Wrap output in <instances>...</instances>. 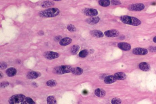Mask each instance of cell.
Here are the masks:
<instances>
[{"label":"cell","instance_id":"obj_5","mask_svg":"<svg viewBox=\"0 0 156 104\" xmlns=\"http://www.w3.org/2000/svg\"><path fill=\"white\" fill-rule=\"evenodd\" d=\"M44 56L45 58L49 60H53L59 57V55L58 53L48 51L44 53Z\"/></svg>","mask_w":156,"mask_h":104},{"label":"cell","instance_id":"obj_17","mask_svg":"<svg viewBox=\"0 0 156 104\" xmlns=\"http://www.w3.org/2000/svg\"><path fill=\"white\" fill-rule=\"evenodd\" d=\"M17 70L14 67H10L6 70V73L8 77H13L17 74Z\"/></svg>","mask_w":156,"mask_h":104},{"label":"cell","instance_id":"obj_25","mask_svg":"<svg viewBox=\"0 0 156 104\" xmlns=\"http://www.w3.org/2000/svg\"><path fill=\"white\" fill-rule=\"evenodd\" d=\"M46 85L50 87H55L57 85V82L56 80L54 79H50L46 82Z\"/></svg>","mask_w":156,"mask_h":104},{"label":"cell","instance_id":"obj_8","mask_svg":"<svg viewBox=\"0 0 156 104\" xmlns=\"http://www.w3.org/2000/svg\"><path fill=\"white\" fill-rule=\"evenodd\" d=\"M41 74L39 72L31 71L27 73V77L30 79H35L41 76Z\"/></svg>","mask_w":156,"mask_h":104},{"label":"cell","instance_id":"obj_32","mask_svg":"<svg viewBox=\"0 0 156 104\" xmlns=\"http://www.w3.org/2000/svg\"><path fill=\"white\" fill-rule=\"evenodd\" d=\"M27 102L28 104H35V102L31 98L29 97H27Z\"/></svg>","mask_w":156,"mask_h":104},{"label":"cell","instance_id":"obj_2","mask_svg":"<svg viewBox=\"0 0 156 104\" xmlns=\"http://www.w3.org/2000/svg\"><path fill=\"white\" fill-rule=\"evenodd\" d=\"M59 10L57 8H50L39 12V16L43 18H51L58 16Z\"/></svg>","mask_w":156,"mask_h":104},{"label":"cell","instance_id":"obj_38","mask_svg":"<svg viewBox=\"0 0 156 104\" xmlns=\"http://www.w3.org/2000/svg\"><path fill=\"white\" fill-rule=\"evenodd\" d=\"M153 41L154 42L156 43V36H155V37H154V38L153 39Z\"/></svg>","mask_w":156,"mask_h":104},{"label":"cell","instance_id":"obj_29","mask_svg":"<svg viewBox=\"0 0 156 104\" xmlns=\"http://www.w3.org/2000/svg\"><path fill=\"white\" fill-rule=\"evenodd\" d=\"M9 83L7 81L2 82L0 83V87L1 88H5L7 87V86H8L9 85Z\"/></svg>","mask_w":156,"mask_h":104},{"label":"cell","instance_id":"obj_33","mask_svg":"<svg viewBox=\"0 0 156 104\" xmlns=\"http://www.w3.org/2000/svg\"><path fill=\"white\" fill-rule=\"evenodd\" d=\"M149 51L151 52H156V47L155 46L150 47L149 48Z\"/></svg>","mask_w":156,"mask_h":104},{"label":"cell","instance_id":"obj_16","mask_svg":"<svg viewBox=\"0 0 156 104\" xmlns=\"http://www.w3.org/2000/svg\"><path fill=\"white\" fill-rule=\"evenodd\" d=\"M72 42V40L70 38L66 37L62 39L59 41V45L62 46H66L70 44Z\"/></svg>","mask_w":156,"mask_h":104},{"label":"cell","instance_id":"obj_22","mask_svg":"<svg viewBox=\"0 0 156 104\" xmlns=\"http://www.w3.org/2000/svg\"><path fill=\"white\" fill-rule=\"evenodd\" d=\"M47 102L48 104H56V100L55 96H49L47 98Z\"/></svg>","mask_w":156,"mask_h":104},{"label":"cell","instance_id":"obj_15","mask_svg":"<svg viewBox=\"0 0 156 104\" xmlns=\"http://www.w3.org/2000/svg\"><path fill=\"white\" fill-rule=\"evenodd\" d=\"M90 34L93 37L96 38H102L104 37V33L98 30H92L90 32Z\"/></svg>","mask_w":156,"mask_h":104},{"label":"cell","instance_id":"obj_7","mask_svg":"<svg viewBox=\"0 0 156 104\" xmlns=\"http://www.w3.org/2000/svg\"><path fill=\"white\" fill-rule=\"evenodd\" d=\"M83 13L85 15L89 17H94L98 14V11L93 8H87L83 11Z\"/></svg>","mask_w":156,"mask_h":104},{"label":"cell","instance_id":"obj_31","mask_svg":"<svg viewBox=\"0 0 156 104\" xmlns=\"http://www.w3.org/2000/svg\"><path fill=\"white\" fill-rule=\"evenodd\" d=\"M7 64L6 63L2 62L0 63V68L1 69H5L7 67Z\"/></svg>","mask_w":156,"mask_h":104},{"label":"cell","instance_id":"obj_37","mask_svg":"<svg viewBox=\"0 0 156 104\" xmlns=\"http://www.w3.org/2000/svg\"><path fill=\"white\" fill-rule=\"evenodd\" d=\"M0 78L1 79L3 78V74H2L1 72H0Z\"/></svg>","mask_w":156,"mask_h":104},{"label":"cell","instance_id":"obj_4","mask_svg":"<svg viewBox=\"0 0 156 104\" xmlns=\"http://www.w3.org/2000/svg\"><path fill=\"white\" fill-rule=\"evenodd\" d=\"M73 67L70 66H59L53 69V73L57 75H62L67 73H71Z\"/></svg>","mask_w":156,"mask_h":104},{"label":"cell","instance_id":"obj_6","mask_svg":"<svg viewBox=\"0 0 156 104\" xmlns=\"http://www.w3.org/2000/svg\"><path fill=\"white\" fill-rule=\"evenodd\" d=\"M145 8V6L142 3H137L131 4L129 7V10L133 11L142 10Z\"/></svg>","mask_w":156,"mask_h":104},{"label":"cell","instance_id":"obj_39","mask_svg":"<svg viewBox=\"0 0 156 104\" xmlns=\"http://www.w3.org/2000/svg\"><path fill=\"white\" fill-rule=\"evenodd\" d=\"M90 53H93L94 52V50H93V49H91L90 50Z\"/></svg>","mask_w":156,"mask_h":104},{"label":"cell","instance_id":"obj_28","mask_svg":"<svg viewBox=\"0 0 156 104\" xmlns=\"http://www.w3.org/2000/svg\"><path fill=\"white\" fill-rule=\"evenodd\" d=\"M111 103L113 104H119L121 103V101L119 99L117 98H114L111 101Z\"/></svg>","mask_w":156,"mask_h":104},{"label":"cell","instance_id":"obj_21","mask_svg":"<svg viewBox=\"0 0 156 104\" xmlns=\"http://www.w3.org/2000/svg\"><path fill=\"white\" fill-rule=\"evenodd\" d=\"M83 70L82 68L79 67H76L73 68L72 71V73L75 75H80L82 74Z\"/></svg>","mask_w":156,"mask_h":104},{"label":"cell","instance_id":"obj_14","mask_svg":"<svg viewBox=\"0 0 156 104\" xmlns=\"http://www.w3.org/2000/svg\"><path fill=\"white\" fill-rule=\"evenodd\" d=\"M100 20V18L98 17H92L86 19V22L90 24H95L98 23Z\"/></svg>","mask_w":156,"mask_h":104},{"label":"cell","instance_id":"obj_34","mask_svg":"<svg viewBox=\"0 0 156 104\" xmlns=\"http://www.w3.org/2000/svg\"><path fill=\"white\" fill-rule=\"evenodd\" d=\"M61 40V36H56L54 38V40L56 41H58Z\"/></svg>","mask_w":156,"mask_h":104},{"label":"cell","instance_id":"obj_20","mask_svg":"<svg viewBox=\"0 0 156 104\" xmlns=\"http://www.w3.org/2000/svg\"><path fill=\"white\" fill-rule=\"evenodd\" d=\"M54 5H55V3L54 2H53L52 1L48 0V1H45L41 3V6L42 7H43L44 8H47V7H53Z\"/></svg>","mask_w":156,"mask_h":104},{"label":"cell","instance_id":"obj_13","mask_svg":"<svg viewBox=\"0 0 156 104\" xmlns=\"http://www.w3.org/2000/svg\"><path fill=\"white\" fill-rule=\"evenodd\" d=\"M139 68L145 72L148 71L150 69V65L145 62H142L139 65Z\"/></svg>","mask_w":156,"mask_h":104},{"label":"cell","instance_id":"obj_9","mask_svg":"<svg viewBox=\"0 0 156 104\" xmlns=\"http://www.w3.org/2000/svg\"><path fill=\"white\" fill-rule=\"evenodd\" d=\"M134 54L137 55H145L148 53V51L142 48H136L132 50Z\"/></svg>","mask_w":156,"mask_h":104},{"label":"cell","instance_id":"obj_24","mask_svg":"<svg viewBox=\"0 0 156 104\" xmlns=\"http://www.w3.org/2000/svg\"><path fill=\"white\" fill-rule=\"evenodd\" d=\"M110 3L109 0H99L98 1L99 4L104 7H108L110 5Z\"/></svg>","mask_w":156,"mask_h":104},{"label":"cell","instance_id":"obj_3","mask_svg":"<svg viewBox=\"0 0 156 104\" xmlns=\"http://www.w3.org/2000/svg\"><path fill=\"white\" fill-rule=\"evenodd\" d=\"M120 20L124 23L137 26L141 23V21L136 18L128 16H123L120 17Z\"/></svg>","mask_w":156,"mask_h":104},{"label":"cell","instance_id":"obj_36","mask_svg":"<svg viewBox=\"0 0 156 104\" xmlns=\"http://www.w3.org/2000/svg\"><path fill=\"white\" fill-rule=\"evenodd\" d=\"M32 85L33 86H34V85H36L37 87L38 86V85H37V84L36 83H34V82H33V83H32Z\"/></svg>","mask_w":156,"mask_h":104},{"label":"cell","instance_id":"obj_35","mask_svg":"<svg viewBox=\"0 0 156 104\" xmlns=\"http://www.w3.org/2000/svg\"><path fill=\"white\" fill-rule=\"evenodd\" d=\"M38 34H39V35L40 36H42V35H43L44 34V32L42 31H40L38 33Z\"/></svg>","mask_w":156,"mask_h":104},{"label":"cell","instance_id":"obj_30","mask_svg":"<svg viewBox=\"0 0 156 104\" xmlns=\"http://www.w3.org/2000/svg\"><path fill=\"white\" fill-rule=\"evenodd\" d=\"M111 4L113 5H117L121 4V2L119 0H111Z\"/></svg>","mask_w":156,"mask_h":104},{"label":"cell","instance_id":"obj_12","mask_svg":"<svg viewBox=\"0 0 156 104\" xmlns=\"http://www.w3.org/2000/svg\"><path fill=\"white\" fill-rule=\"evenodd\" d=\"M116 78H115V76H106L104 79V82L107 84H111L114 83L116 81Z\"/></svg>","mask_w":156,"mask_h":104},{"label":"cell","instance_id":"obj_18","mask_svg":"<svg viewBox=\"0 0 156 104\" xmlns=\"http://www.w3.org/2000/svg\"><path fill=\"white\" fill-rule=\"evenodd\" d=\"M105 91L102 89H97L95 90V94L98 97H103L105 95Z\"/></svg>","mask_w":156,"mask_h":104},{"label":"cell","instance_id":"obj_27","mask_svg":"<svg viewBox=\"0 0 156 104\" xmlns=\"http://www.w3.org/2000/svg\"><path fill=\"white\" fill-rule=\"evenodd\" d=\"M67 29L69 31L71 32H74L77 31L76 28L75 27L74 25H73L72 24H69V25H68L67 26Z\"/></svg>","mask_w":156,"mask_h":104},{"label":"cell","instance_id":"obj_10","mask_svg":"<svg viewBox=\"0 0 156 104\" xmlns=\"http://www.w3.org/2000/svg\"><path fill=\"white\" fill-rule=\"evenodd\" d=\"M119 32L115 30H111L104 32L105 36L108 37H115L119 36Z\"/></svg>","mask_w":156,"mask_h":104},{"label":"cell","instance_id":"obj_19","mask_svg":"<svg viewBox=\"0 0 156 104\" xmlns=\"http://www.w3.org/2000/svg\"><path fill=\"white\" fill-rule=\"evenodd\" d=\"M114 76L117 80H123L125 79L126 78V76L125 74V73L122 72L116 73H115Z\"/></svg>","mask_w":156,"mask_h":104},{"label":"cell","instance_id":"obj_40","mask_svg":"<svg viewBox=\"0 0 156 104\" xmlns=\"http://www.w3.org/2000/svg\"><path fill=\"white\" fill-rule=\"evenodd\" d=\"M54 0L56 1H60V0Z\"/></svg>","mask_w":156,"mask_h":104},{"label":"cell","instance_id":"obj_11","mask_svg":"<svg viewBox=\"0 0 156 104\" xmlns=\"http://www.w3.org/2000/svg\"><path fill=\"white\" fill-rule=\"evenodd\" d=\"M118 46L119 49L125 51H129L131 49L130 45L129 44L125 42H121L119 43Z\"/></svg>","mask_w":156,"mask_h":104},{"label":"cell","instance_id":"obj_26","mask_svg":"<svg viewBox=\"0 0 156 104\" xmlns=\"http://www.w3.org/2000/svg\"><path fill=\"white\" fill-rule=\"evenodd\" d=\"M88 55V51L87 50H83L79 53V56L81 58H85Z\"/></svg>","mask_w":156,"mask_h":104},{"label":"cell","instance_id":"obj_23","mask_svg":"<svg viewBox=\"0 0 156 104\" xmlns=\"http://www.w3.org/2000/svg\"><path fill=\"white\" fill-rule=\"evenodd\" d=\"M80 49V47L78 45H73L71 49V53L72 55H76L78 53Z\"/></svg>","mask_w":156,"mask_h":104},{"label":"cell","instance_id":"obj_1","mask_svg":"<svg viewBox=\"0 0 156 104\" xmlns=\"http://www.w3.org/2000/svg\"><path fill=\"white\" fill-rule=\"evenodd\" d=\"M11 104H28L27 97L22 94H17L11 96L9 99Z\"/></svg>","mask_w":156,"mask_h":104}]
</instances>
